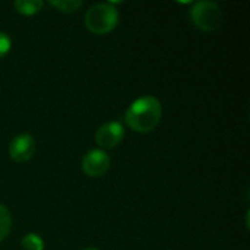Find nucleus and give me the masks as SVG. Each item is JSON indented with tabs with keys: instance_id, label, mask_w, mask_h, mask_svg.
Listing matches in <instances>:
<instances>
[{
	"instance_id": "nucleus-4",
	"label": "nucleus",
	"mask_w": 250,
	"mask_h": 250,
	"mask_svg": "<svg viewBox=\"0 0 250 250\" xmlns=\"http://www.w3.org/2000/svg\"><path fill=\"white\" fill-rule=\"evenodd\" d=\"M110 155L103 149H91L82 158V171L89 177H103L110 170Z\"/></svg>"
},
{
	"instance_id": "nucleus-2",
	"label": "nucleus",
	"mask_w": 250,
	"mask_h": 250,
	"mask_svg": "<svg viewBox=\"0 0 250 250\" xmlns=\"http://www.w3.org/2000/svg\"><path fill=\"white\" fill-rule=\"evenodd\" d=\"M119 23V12L113 3H97L91 6L85 15L86 28L97 34L104 35L111 32Z\"/></svg>"
},
{
	"instance_id": "nucleus-6",
	"label": "nucleus",
	"mask_w": 250,
	"mask_h": 250,
	"mask_svg": "<svg viewBox=\"0 0 250 250\" xmlns=\"http://www.w3.org/2000/svg\"><path fill=\"white\" fill-rule=\"evenodd\" d=\"M35 152V141L28 133H21L15 136L9 145V155L15 163H26L32 158Z\"/></svg>"
},
{
	"instance_id": "nucleus-9",
	"label": "nucleus",
	"mask_w": 250,
	"mask_h": 250,
	"mask_svg": "<svg viewBox=\"0 0 250 250\" xmlns=\"http://www.w3.org/2000/svg\"><path fill=\"white\" fill-rule=\"evenodd\" d=\"M12 229V215L9 212V209L0 204V242H3Z\"/></svg>"
},
{
	"instance_id": "nucleus-3",
	"label": "nucleus",
	"mask_w": 250,
	"mask_h": 250,
	"mask_svg": "<svg viewBox=\"0 0 250 250\" xmlns=\"http://www.w3.org/2000/svg\"><path fill=\"white\" fill-rule=\"evenodd\" d=\"M190 19L198 29L211 32L221 25L223 13L220 6L214 1H196L190 10Z\"/></svg>"
},
{
	"instance_id": "nucleus-10",
	"label": "nucleus",
	"mask_w": 250,
	"mask_h": 250,
	"mask_svg": "<svg viewBox=\"0 0 250 250\" xmlns=\"http://www.w3.org/2000/svg\"><path fill=\"white\" fill-rule=\"evenodd\" d=\"M22 249L23 250H44V242L40 236L31 233V234H26L23 239H22Z\"/></svg>"
},
{
	"instance_id": "nucleus-12",
	"label": "nucleus",
	"mask_w": 250,
	"mask_h": 250,
	"mask_svg": "<svg viewBox=\"0 0 250 250\" xmlns=\"http://www.w3.org/2000/svg\"><path fill=\"white\" fill-rule=\"evenodd\" d=\"M85 250H98V249H94V248H89V249H85Z\"/></svg>"
},
{
	"instance_id": "nucleus-1",
	"label": "nucleus",
	"mask_w": 250,
	"mask_h": 250,
	"mask_svg": "<svg viewBox=\"0 0 250 250\" xmlns=\"http://www.w3.org/2000/svg\"><path fill=\"white\" fill-rule=\"evenodd\" d=\"M161 116L163 107L160 100L146 95L138 98L130 104L125 114V123L127 125V127L138 133H149L158 126Z\"/></svg>"
},
{
	"instance_id": "nucleus-11",
	"label": "nucleus",
	"mask_w": 250,
	"mask_h": 250,
	"mask_svg": "<svg viewBox=\"0 0 250 250\" xmlns=\"http://www.w3.org/2000/svg\"><path fill=\"white\" fill-rule=\"evenodd\" d=\"M10 47H12V41L9 35L6 32H0V59L10 51Z\"/></svg>"
},
{
	"instance_id": "nucleus-7",
	"label": "nucleus",
	"mask_w": 250,
	"mask_h": 250,
	"mask_svg": "<svg viewBox=\"0 0 250 250\" xmlns=\"http://www.w3.org/2000/svg\"><path fill=\"white\" fill-rule=\"evenodd\" d=\"M13 6L21 15L32 16V15H37L42 9V1L41 0H18L13 3Z\"/></svg>"
},
{
	"instance_id": "nucleus-8",
	"label": "nucleus",
	"mask_w": 250,
	"mask_h": 250,
	"mask_svg": "<svg viewBox=\"0 0 250 250\" xmlns=\"http://www.w3.org/2000/svg\"><path fill=\"white\" fill-rule=\"evenodd\" d=\"M48 4L51 7H56L57 10L63 13H73L76 12L83 3L81 0H50Z\"/></svg>"
},
{
	"instance_id": "nucleus-5",
	"label": "nucleus",
	"mask_w": 250,
	"mask_h": 250,
	"mask_svg": "<svg viewBox=\"0 0 250 250\" xmlns=\"http://www.w3.org/2000/svg\"><path fill=\"white\" fill-rule=\"evenodd\" d=\"M125 136V129L119 122H108L104 123L95 133V142L97 145L104 149H113L116 148Z\"/></svg>"
}]
</instances>
